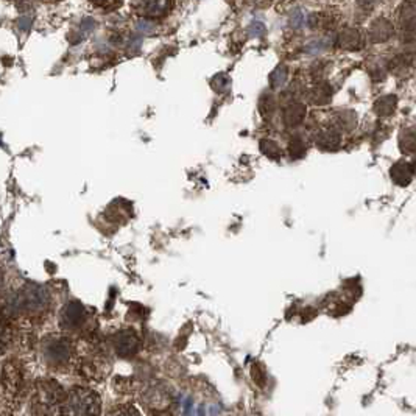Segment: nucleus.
Returning <instances> with one entry per match:
<instances>
[{"instance_id": "1", "label": "nucleus", "mask_w": 416, "mask_h": 416, "mask_svg": "<svg viewBox=\"0 0 416 416\" xmlns=\"http://www.w3.org/2000/svg\"><path fill=\"white\" fill-rule=\"evenodd\" d=\"M111 359L103 343L95 339H84L83 345L77 348L74 370L84 381L103 382L110 375Z\"/></svg>"}, {"instance_id": "2", "label": "nucleus", "mask_w": 416, "mask_h": 416, "mask_svg": "<svg viewBox=\"0 0 416 416\" xmlns=\"http://www.w3.org/2000/svg\"><path fill=\"white\" fill-rule=\"evenodd\" d=\"M41 357L52 371L66 373L74 370L77 357V345L69 335L50 334L42 339L39 345Z\"/></svg>"}, {"instance_id": "3", "label": "nucleus", "mask_w": 416, "mask_h": 416, "mask_svg": "<svg viewBox=\"0 0 416 416\" xmlns=\"http://www.w3.org/2000/svg\"><path fill=\"white\" fill-rule=\"evenodd\" d=\"M66 391L55 379H39L30 396V412L33 416H57L61 410Z\"/></svg>"}, {"instance_id": "4", "label": "nucleus", "mask_w": 416, "mask_h": 416, "mask_svg": "<svg viewBox=\"0 0 416 416\" xmlns=\"http://www.w3.org/2000/svg\"><path fill=\"white\" fill-rule=\"evenodd\" d=\"M101 397L88 387H74L66 391L59 416H100Z\"/></svg>"}, {"instance_id": "5", "label": "nucleus", "mask_w": 416, "mask_h": 416, "mask_svg": "<svg viewBox=\"0 0 416 416\" xmlns=\"http://www.w3.org/2000/svg\"><path fill=\"white\" fill-rule=\"evenodd\" d=\"M23 388H26V375L22 364L16 359L7 360L0 375V396L3 406L16 410L23 396Z\"/></svg>"}, {"instance_id": "6", "label": "nucleus", "mask_w": 416, "mask_h": 416, "mask_svg": "<svg viewBox=\"0 0 416 416\" xmlns=\"http://www.w3.org/2000/svg\"><path fill=\"white\" fill-rule=\"evenodd\" d=\"M88 323V310L78 301H69L59 312V328L66 333H81Z\"/></svg>"}, {"instance_id": "7", "label": "nucleus", "mask_w": 416, "mask_h": 416, "mask_svg": "<svg viewBox=\"0 0 416 416\" xmlns=\"http://www.w3.org/2000/svg\"><path fill=\"white\" fill-rule=\"evenodd\" d=\"M111 348L116 355L122 359H131L137 354L141 348V337L131 328H123L117 330L111 337Z\"/></svg>"}, {"instance_id": "8", "label": "nucleus", "mask_w": 416, "mask_h": 416, "mask_svg": "<svg viewBox=\"0 0 416 416\" xmlns=\"http://www.w3.org/2000/svg\"><path fill=\"white\" fill-rule=\"evenodd\" d=\"M175 0H131L132 11L146 19H161L173 8Z\"/></svg>"}, {"instance_id": "9", "label": "nucleus", "mask_w": 416, "mask_h": 416, "mask_svg": "<svg viewBox=\"0 0 416 416\" xmlns=\"http://www.w3.org/2000/svg\"><path fill=\"white\" fill-rule=\"evenodd\" d=\"M142 401L152 412H161V410H167L170 404V393L161 385H152L143 390Z\"/></svg>"}, {"instance_id": "10", "label": "nucleus", "mask_w": 416, "mask_h": 416, "mask_svg": "<svg viewBox=\"0 0 416 416\" xmlns=\"http://www.w3.org/2000/svg\"><path fill=\"white\" fill-rule=\"evenodd\" d=\"M413 173H415L413 164H410V162H407V161L396 162V164L391 167V170H390L391 179H393L395 183L399 186L410 184V181H412V178H413Z\"/></svg>"}, {"instance_id": "11", "label": "nucleus", "mask_w": 416, "mask_h": 416, "mask_svg": "<svg viewBox=\"0 0 416 416\" xmlns=\"http://www.w3.org/2000/svg\"><path fill=\"white\" fill-rule=\"evenodd\" d=\"M341 137L335 130H323L317 136V146L324 152H334L340 147Z\"/></svg>"}, {"instance_id": "12", "label": "nucleus", "mask_w": 416, "mask_h": 416, "mask_svg": "<svg viewBox=\"0 0 416 416\" xmlns=\"http://www.w3.org/2000/svg\"><path fill=\"white\" fill-rule=\"evenodd\" d=\"M391 34H393V27H391V23L387 19H377L371 26V30H370L371 41L384 42V41H387Z\"/></svg>"}, {"instance_id": "13", "label": "nucleus", "mask_w": 416, "mask_h": 416, "mask_svg": "<svg viewBox=\"0 0 416 416\" xmlns=\"http://www.w3.org/2000/svg\"><path fill=\"white\" fill-rule=\"evenodd\" d=\"M13 340V323L0 313V355L8 351Z\"/></svg>"}, {"instance_id": "14", "label": "nucleus", "mask_w": 416, "mask_h": 416, "mask_svg": "<svg viewBox=\"0 0 416 416\" xmlns=\"http://www.w3.org/2000/svg\"><path fill=\"white\" fill-rule=\"evenodd\" d=\"M361 44V38L357 30L346 28L339 36V46L346 50H357Z\"/></svg>"}, {"instance_id": "15", "label": "nucleus", "mask_w": 416, "mask_h": 416, "mask_svg": "<svg viewBox=\"0 0 416 416\" xmlns=\"http://www.w3.org/2000/svg\"><path fill=\"white\" fill-rule=\"evenodd\" d=\"M399 23L401 28L406 32L416 30V7L413 3H406L399 13Z\"/></svg>"}, {"instance_id": "16", "label": "nucleus", "mask_w": 416, "mask_h": 416, "mask_svg": "<svg viewBox=\"0 0 416 416\" xmlns=\"http://www.w3.org/2000/svg\"><path fill=\"white\" fill-rule=\"evenodd\" d=\"M306 116V108L299 103H292L284 112V122L290 126H297Z\"/></svg>"}, {"instance_id": "17", "label": "nucleus", "mask_w": 416, "mask_h": 416, "mask_svg": "<svg viewBox=\"0 0 416 416\" xmlns=\"http://www.w3.org/2000/svg\"><path fill=\"white\" fill-rule=\"evenodd\" d=\"M399 147L404 153H415L416 152V130L415 128H407L401 132Z\"/></svg>"}, {"instance_id": "18", "label": "nucleus", "mask_w": 416, "mask_h": 416, "mask_svg": "<svg viewBox=\"0 0 416 416\" xmlns=\"http://www.w3.org/2000/svg\"><path fill=\"white\" fill-rule=\"evenodd\" d=\"M396 105H397V100L395 95H387V97H382L376 101L375 110L377 112V116L385 117V116H390V114L395 112Z\"/></svg>"}, {"instance_id": "19", "label": "nucleus", "mask_w": 416, "mask_h": 416, "mask_svg": "<svg viewBox=\"0 0 416 416\" xmlns=\"http://www.w3.org/2000/svg\"><path fill=\"white\" fill-rule=\"evenodd\" d=\"M310 99L318 105L326 103L330 99V86H328V84H318V86L312 90Z\"/></svg>"}, {"instance_id": "20", "label": "nucleus", "mask_w": 416, "mask_h": 416, "mask_svg": "<svg viewBox=\"0 0 416 416\" xmlns=\"http://www.w3.org/2000/svg\"><path fill=\"white\" fill-rule=\"evenodd\" d=\"M261 150L264 155H267L271 159H277L281 156L279 147L276 146V142L270 141V139H264V141L261 142Z\"/></svg>"}, {"instance_id": "21", "label": "nucleus", "mask_w": 416, "mask_h": 416, "mask_svg": "<svg viewBox=\"0 0 416 416\" xmlns=\"http://www.w3.org/2000/svg\"><path fill=\"white\" fill-rule=\"evenodd\" d=\"M108 416H142L139 413V410L131 406V404H123V406H119L116 408H112Z\"/></svg>"}, {"instance_id": "22", "label": "nucleus", "mask_w": 416, "mask_h": 416, "mask_svg": "<svg viewBox=\"0 0 416 416\" xmlns=\"http://www.w3.org/2000/svg\"><path fill=\"white\" fill-rule=\"evenodd\" d=\"M288 153H290L292 158H301L306 153V146L303 143V141L298 137L292 139V142L288 143Z\"/></svg>"}, {"instance_id": "23", "label": "nucleus", "mask_w": 416, "mask_h": 416, "mask_svg": "<svg viewBox=\"0 0 416 416\" xmlns=\"http://www.w3.org/2000/svg\"><path fill=\"white\" fill-rule=\"evenodd\" d=\"M89 2L101 10H116L123 3V0H89Z\"/></svg>"}, {"instance_id": "24", "label": "nucleus", "mask_w": 416, "mask_h": 416, "mask_svg": "<svg viewBox=\"0 0 416 416\" xmlns=\"http://www.w3.org/2000/svg\"><path fill=\"white\" fill-rule=\"evenodd\" d=\"M376 0H359V3L364 8H371L373 3H375Z\"/></svg>"}, {"instance_id": "25", "label": "nucleus", "mask_w": 416, "mask_h": 416, "mask_svg": "<svg viewBox=\"0 0 416 416\" xmlns=\"http://www.w3.org/2000/svg\"><path fill=\"white\" fill-rule=\"evenodd\" d=\"M42 2H47V3H55V2H61V0H42Z\"/></svg>"}]
</instances>
